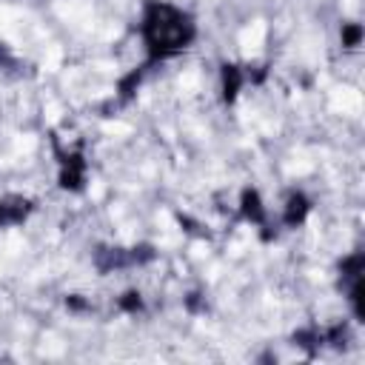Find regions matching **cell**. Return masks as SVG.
Instances as JSON below:
<instances>
[{
  "mask_svg": "<svg viewBox=\"0 0 365 365\" xmlns=\"http://www.w3.org/2000/svg\"><path fill=\"white\" fill-rule=\"evenodd\" d=\"M145 37L154 48H180L191 37V23L182 11L171 6H157L145 23Z\"/></svg>",
  "mask_w": 365,
  "mask_h": 365,
  "instance_id": "obj_1",
  "label": "cell"
}]
</instances>
